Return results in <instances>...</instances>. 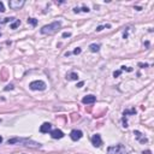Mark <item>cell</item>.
<instances>
[{
    "instance_id": "6da1fadb",
    "label": "cell",
    "mask_w": 154,
    "mask_h": 154,
    "mask_svg": "<svg viewBox=\"0 0 154 154\" xmlns=\"http://www.w3.org/2000/svg\"><path fill=\"white\" fill-rule=\"evenodd\" d=\"M61 27V22L60 21H55V22L51 23V24H47L45 27L41 28V34H43V35H52V34H54L59 30V28Z\"/></svg>"
},
{
    "instance_id": "603a6c76",
    "label": "cell",
    "mask_w": 154,
    "mask_h": 154,
    "mask_svg": "<svg viewBox=\"0 0 154 154\" xmlns=\"http://www.w3.org/2000/svg\"><path fill=\"white\" fill-rule=\"evenodd\" d=\"M71 36V33H63V37H70Z\"/></svg>"
},
{
    "instance_id": "8992f818",
    "label": "cell",
    "mask_w": 154,
    "mask_h": 154,
    "mask_svg": "<svg viewBox=\"0 0 154 154\" xmlns=\"http://www.w3.org/2000/svg\"><path fill=\"white\" fill-rule=\"evenodd\" d=\"M91 143L94 147H100V146L102 145V140H101V136L99 134H95V135H93L91 137Z\"/></svg>"
},
{
    "instance_id": "52a82bcc",
    "label": "cell",
    "mask_w": 154,
    "mask_h": 154,
    "mask_svg": "<svg viewBox=\"0 0 154 154\" xmlns=\"http://www.w3.org/2000/svg\"><path fill=\"white\" fill-rule=\"evenodd\" d=\"M51 136H52V138H54V140L63 138L64 132L61 131V130H59V129H54V130H51Z\"/></svg>"
},
{
    "instance_id": "7402d4cb",
    "label": "cell",
    "mask_w": 154,
    "mask_h": 154,
    "mask_svg": "<svg viewBox=\"0 0 154 154\" xmlns=\"http://www.w3.org/2000/svg\"><path fill=\"white\" fill-rule=\"evenodd\" d=\"M5 11V7H4V4L0 1V12H4Z\"/></svg>"
},
{
    "instance_id": "30bf717a",
    "label": "cell",
    "mask_w": 154,
    "mask_h": 154,
    "mask_svg": "<svg viewBox=\"0 0 154 154\" xmlns=\"http://www.w3.org/2000/svg\"><path fill=\"white\" fill-rule=\"evenodd\" d=\"M51 129H52V125H51L50 123H43L40 127V132L47 134V132H51Z\"/></svg>"
},
{
    "instance_id": "3957f363",
    "label": "cell",
    "mask_w": 154,
    "mask_h": 154,
    "mask_svg": "<svg viewBox=\"0 0 154 154\" xmlns=\"http://www.w3.org/2000/svg\"><path fill=\"white\" fill-rule=\"evenodd\" d=\"M29 88L32 90H45L46 89V83L43 81H33L29 84Z\"/></svg>"
},
{
    "instance_id": "5b68a950",
    "label": "cell",
    "mask_w": 154,
    "mask_h": 154,
    "mask_svg": "<svg viewBox=\"0 0 154 154\" xmlns=\"http://www.w3.org/2000/svg\"><path fill=\"white\" fill-rule=\"evenodd\" d=\"M82 136H83V132H82L81 130H72V131L70 132V137H71V140L72 141L81 140Z\"/></svg>"
},
{
    "instance_id": "7c38bea8",
    "label": "cell",
    "mask_w": 154,
    "mask_h": 154,
    "mask_svg": "<svg viewBox=\"0 0 154 154\" xmlns=\"http://www.w3.org/2000/svg\"><path fill=\"white\" fill-rule=\"evenodd\" d=\"M89 50H90L91 52H99L100 45L99 43H91V45H89Z\"/></svg>"
},
{
    "instance_id": "cb8c5ba5",
    "label": "cell",
    "mask_w": 154,
    "mask_h": 154,
    "mask_svg": "<svg viewBox=\"0 0 154 154\" xmlns=\"http://www.w3.org/2000/svg\"><path fill=\"white\" fill-rule=\"evenodd\" d=\"M83 84H84V82H78V83H77V88H81V87H83Z\"/></svg>"
},
{
    "instance_id": "484cf974",
    "label": "cell",
    "mask_w": 154,
    "mask_h": 154,
    "mask_svg": "<svg viewBox=\"0 0 154 154\" xmlns=\"http://www.w3.org/2000/svg\"><path fill=\"white\" fill-rule=\"evenodd\" d=\"M80 11H81V10L78 9V7H75V9H73V12H75V13H78Z\"/></svg>"
},
{
    "instance_id": "277c9868",
    "label": "cell",
    "mask_w": 154,
    "mask_h": 154,
    "mask_svg": "<svg viewBox=\"0 0 154 154\" xmlns=\"http://www.w3.org/2000/svg\"><path fill=\"white\" fill-rule=\"evenodd\" d=\"M24 3H25L24 0H10L9 6H10V9H12V10H19L24 5Z\"/></svg>"
},
{
    "instance_id": "d6986e66",
    "label": "cell",
    "mask_w": 154,
    "mask_h": 154,
    "mask_svg": "<svg viewBox=\"0 0 154 154\" xmlns=\"http://www.w3.org/2000/svg\"><path fill=\"white\" fill-rule=\"evenodd\" d=\"M11 89H13V84H9V86H6L4 90L7 91V90H11Z\"/></svg>"
},
{
    "instance_id": "5bb4252c",
    "label": "cell",
    "mask_w": 154,
    "mask_h": 154,
    "mask_svg": "<svg viewBox=\"0 0 154 154\" xmlns=\"http://www.w3.org/2000/svg\"><path fill=\"white\" fill-rule=\"evenodd\" d=\"M19 25H21V21H19V19H16V21L11 24V29H17Z\"/></svg>"
},
{
    "instance_id": "44dd1931",
    "label": "cell",
    "mask_w": 154,
    "mask_h": 154,
    "mask_svg": "<svg viewBox=\"0 0 154 154\" xmlns=\"http://www.w3.org/2000/svg\"><path fill=\"white\" fill-rule=\"evenodd\" d=\"M120 73H122V71H120V70H118V71H114V72H113V76L114 77H118Z\"/></svg>"
},
{
    "instance_id": "7a4b0ae2",
    "label": "cell",
    "mask_w": 154,
    "mask_h": 154,
    "mask_svg": "<svg viewBox=\"0 0 154 154\" xmlns=\"http://www.w3.org/2000/svg\"><path fill=\"white\" fill-rule=\"evenodd\" d=\"M107 154H127V150H125V147L123 145H116L109 147Z\"/></svg>"
},
{
    "instance_id": "ffe728a7",
    "label": "cell",
    "mask_w": 154,
    "mask_h": 154,
    "mask_svg": "<svg viewBox=\"0 0 154 154\" xmlns=\"http://www.w3.org/2000/svg\"><path fill=\"white\" fill-rule=\"evenodd\" d=\"M81 52H82V50H81V48H80V47H77L76 50L73 51V54H80Z\"/></svg>"
},
{
    "instance_id": "9a60e30c",
    "label": "cell",
    "mask_w": 154,
    "mask_h": 154,
    "mask_svg": "<svg viewBox=\"0 0 154 154\" xmlns=\"http://www.w3.org/2000/svg\"><path fill=\"white\" fill-rule=\"evenodd\" d=\"M28 24H30V25H33V27H36L37 19L36 18H28Z\"/></svg>"
},
{
    "instance_id": "4316f807",
    "label": "cell",
    "mask_w": 154,
    "mask_h": 154,
    "mask_svg": "<svg viewBox=\"0 0 154 154\" xmlns=\"http://www.w3.org/2000/svg\"><path fill=\"white\" fill-rule=\"evenodd\" d=\"M142 154H152V152H150V150H143Z\"/></svg>"
},
{
    "instance_id": "8fae6325",
    "label": "cell",
    "mask_w": 154,
    "mask_h": 154,
    "mask_svg": "<svg viewBox=\"0 0 154 154\" xmlns=\"http://www.w3.org/2000/svg\"><path fill=\"white\" fill-rule=\"evenodd\" d=\"M66 78H68L69 81H77L78 80V75H77L76 72H70L66 76Z\"/></svg>"
},
{
    "instance_id": "4fadbf2b",
    "label": "cell",
    "mask_w": 154,
    "mask_h": 154,
    "mask_svg": "<svg viewBox=\"0 0 154 154\" xmlns=\"http://www.w3.org/2000/svg\"><path fill=\"white\" fill-rule=\"evenodd\" d=\"M14 17H6V18H0V24H5L9 22H13Z\"/></svg>"
},
{
    "instance_id": "e0dca14e",
    "label": "cell",
    "mask_w": 154,
    "mask_h": 154,
    "mask_svg": "<svg viewBox=\"0 0 154 154\" xmlns=\"http://www.w3.org/2000/svg\"><path fill=\"white\" fill-rule=\"evenodd\" d=\"M135 113H136V110L132 109V110H130V111H124L123 116H127V114H135Z\"/></svg>"
},
{
    "instance_id": "ba28073f",
    "label": "cell",
    "mask_w": 154,
    "mask_h": 154,
    "mask_svg": "<svg viewBox=\"0 0 154 154\" xmlns=\"http://www.w3.org/2000/svg\"><path fill=\"white\" fill-rule=\"evenodd\" d=\"M134 135H135L136 138H137V140L140 141L141 143H143V145L148 142V140H147V138H146L145 136H143V134H142V132H140L138 130H134Z\"/></svg>"
},
{
    "instance_id": "f1b7e54d",
    "label": "cell",
    "mask_w": 154,
    "mask_h": 154,
    "mask_svg": "<svg viewBox=\"0 0 154 154\" xmlns=\"http://www.w3.org/2000/svg\"><path fill=\"white\" fill-rule=\"evenodd\" d=\"M1 142H3V137L0 136V143H1Z\"/></svg>"
},
{
    "instance_id": "2e32d148",
    "label": "cell",
    "mask_w": 154,
    "mask_h": 154,
    "mask_svg": "<svg viewBox=\"0 0 154 154\" xmlns=\"http://www.w3.org/2000/svg\"><path fill=\"white\" fill-rule=\"evenodd\" d=\"M105 28H111V24H104V25L96 27V32H101V30H104Z\"/></svg>"
},
{
    "instance_id": "83f0119b",
    "label": "cell",
    "mask_w": 154,
    "mask_h": 154,
    "mask_svg": "<svg viewBox=\"0 0 154 154\" xmlns=\"http://www.w3.org/2000/svg\"><path fill=\"white\" fill-rule=\"evenodd\" d=\"M138 65H140V66H142V68H147V66H148V64H138Z\"/></svg>"
},
{
    "instance_id": "ac0fdd59",
    "label": "cell",
    "mask_w": 154,
    "mask_h": 154,
    "mask_svg": "<svg viewBox=\"0 0 154 154\" xmlns=\"http://www.w3.org/2000/svg\"><path fill=\"white\" fill-rule=\"evenodd\" d=\"M120 71H128V72H131L132 68H128V66H122L120 68Z\"/></svg>"
},
{
    "instance_id": "9c48e42d",
    "label": "cell",
    "mask_w": 154,
    "mask_h": 154,
    "mask_svg": "<svg viewBox=\"0 0 154 154\" xmlns=\"http://www.w3.org/2000/svg\"><path fill=\"white\" fill-rule=\"evenodd\" d=\"M96 101V98L94 95H87L82 99V102L84 105H89V104H94Z\"/></svg>"
},
{
    "instance_id": "d4e9b609",
    "label": "cell",
    "mask_w": 154,
    "mask_h": 154,
    "mask_svg": "<svg viewBox=\"0 0 154 154\" xmlns=\"http://www.w3.org/2000/svg\"><path fill=\"white\" fill-rule=\"evenodd\" d=\"M82 11L83 12H89V9L88 7H82Z\"/></svg>"
}]
</instances>
